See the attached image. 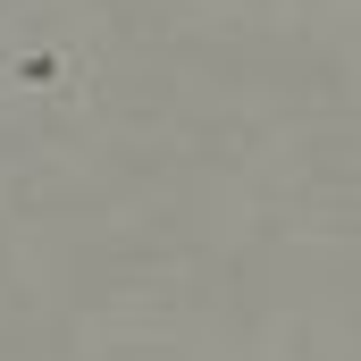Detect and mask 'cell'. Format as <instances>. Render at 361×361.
I'll use <instances>...</instances> for the list:
<instances>
[{"mask_svg":"<svg viewBox=\"0 0 361 361\" xmlns=\"http://www.w3.org/2000/svg\"><path fill=\"white\" fill-rule=\"evenodd\" d=\"M0 85L34 92V101H51V109H68V101L92 92V51L76 42V34H25V42L0 51Z\"/></svg>","mask_w":361,"mask_h":361,"instance_id":"6da1fadb","label":"cell"}]
</instances>
